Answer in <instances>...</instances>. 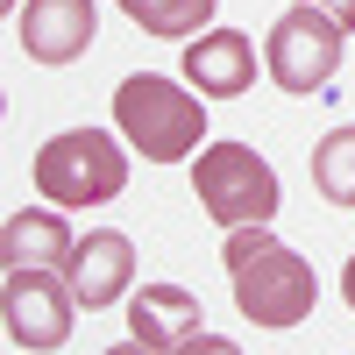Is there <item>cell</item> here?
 <instances>
[{
    "mask_svg": "<svg viewBox=\"0 0 355 355\" xmlns=\"http://www.w3.org/2000/svg\"><path fill=\"white\" fill-rule=\"evenodd\" d=\"M36 192L64 214H93L128 192V142L121 128H64L36 150Z\"/></svg>",
    "mask_w": 355,
    "mask_h": 355,
    "instance_id": "obj_2",
    "label": "cell"
},
{
    "mask_svg": "<svg viewBox=\"0 0 355 355\" xmlns=\"http://www.w3.org/2000/svg\"><path fill=\"white\" fill-rule=\"evenodd\" d=\"M313 306H320V277H313V263L299 249H284V242L234 270V313H242L249 327H263V334L306 327Z\"/></svg>",
    "mask_w": 355,
    "mask_h": 355,
    "instance_id": "obj_4",
    "label": "cell"
},
{
    "mask_svg": "<svg viewBox=\"0 0 355 355\" xmlns=\"http://www.w3.org/2000/svg\"><path fill=\"white\" fill-rule=\"evenodd\" d=\"M93 28H100L93 0H28L15 15V36L28 50V64H71V57H85Z\"/></svg>",
    "mask_w": 355,
    "mask_h": 355,
    "instance_id": "obj_9",
    "label": "cell"
},
{
    "mask_svg": "<svg viewBox=\"0 0 355 355\" xmlns=\"http://www.w3.org/2000/svg\"><path fill=\"white\" fill-rule=\"evenodd\" d=\"M0 320H8V341L28 355H50L71 341V320H78V291L64 270H8L0 284Z\"/></svg>",
    "mask_w": 355,
    "mask_h": 355,
    "instance_id": "obj_6",
    "label": "cell"
},
{
    "mask_svg": "<svg viewBox=\"0 0 355 355\" xmlns=\"http://www.w3.org/2000/svg\"><path fill=\"white\" fill-rule=\"evenodd\" d=\"M192 192L206 206V220H220V227L277 220V171L249 142H206L192 157Z\"/></svg>",
    "mask_w": 355,
    "mask_h": 355,
    "instance_id": "obj_3",
    "label": "cell"
},
{
    "mask_svg": "<svg viewBox=\"0 0 355 355\" xmlns=\"http://www.w3.org/2000/svg\"><path fill=\"white\" fill-rule=\"evenodd\" d=\"M341 43H348V28H334L320 8H284L277 21H270V43H263V71H270V85L277 93H291V100H306V93H320V85H334V71H341Z\"/></svg>",
    "mask_w": 355,
    "mask_h": 355,
    "instance_id": "obj_5",
    "label": "cell"
},
{
    "mask_svg": "<svg viewBox=\"0 0 355 355\" xmlns=\"http://www.w3.org/2000/svg\"><path fill=\"white\" fill-rule=\"evenodd\" d=\"M263 249H277V227H270V220H249V227H227V249H220V263H227V277L242 270V263H256Z\"/></svg>",
    "mask_w": 355,
    "mask_h": 355,
    "instance_id": "obj_14",
    "label": "cell"
},
{
    "mask_svg": "<svg viewBox=\"0 0 355 355\" xmlns=\"http://www.w3.org/2000/svg\"><path fill=\"white\" fill-rule=\"evenodd\" d=\"M206 93L178 78H157V71H135L114 85V128L121 142L142 157V164H185L206 150Z\"/></svg>",
    "mask_w": 355,
    "mask_h": 355,
    "instance_id": "obj_1",
    "label": "cell"
},
{
    "mask_svg": "<svg viewBox=\"0 0 355 355\" xmlns=\"http://www.w3.org/2000/svg\"><path fill=\"white\" fill-rule=\"evenodd\" d=\"M64 277L78 291V306L85 313H107V306H121L128 299V284H135V242L121 227H93V234H78V249L64 263Z\"/></svg>",
    "mask_w": 355,
    "mask_h": 355,
    "instance_id": "obj_8",
    "label": "cell"
},
{
    "mask_svg": "<svg viewBox=\"0 0 355 355\" xmlns=\"http://www.w3.org/2000/svg\"><path fill=\"white\" fill-rule=\"evenodd\" d=\"M71 249H78V234L64 220V206H50V199L0 220V263L8 270H64Z\"/></svg>",
    "mask_w": 355,
    "mask_h": 355,
    "instance_id": "obj_11",
    "label": "cell"
},
{
    "mask_svg": "<svg viewBox=\"0 0 355 355\" xmlns=\"http://www.w3.org/2000/svg\"><path fill=\"white\" fill-rule=\"evenodd\" d=\"M178 64H185V85L206 100H242L256 85V43L242 28H199V36L178 50Z\"/></svg>",
    "mask_w": 355,
    "mask_h": 355,
    "instance_id": "obj_10",
    "label": "cell"
},
{
    "mask_svg": "<svg viewBox=\"0 0 355 355\" xmlns=\"http://www.w3.org/2000/svg\"><path fill=\"white\" fill-rule=\"evenodd\" d=\"M142 36H164V43H192L199 28H214L220 0H114Z\"/></svg>",
    "mask_w": 355,
    "mask_h": 355,
    "instance_id": "obj_12",
    "label": "cell"
},
{
    "mask_svg": "<svg viewBox=\"0 0 355 355\" xmlns=\"http://www.w3.org/2000/svg\"><path fill=\"white\" fill-rule=\"evenodd\" d=\"M306 8H320L334 28H355V0H306Z\"/></svg>",
    "mask_w": 355,
    "mask_h": 355,
    "instance_id": "obj_15",
    "label": "cell"
},
{
    "mask_svg": "<svg viewBox=\"0 0 355 355\" xmlns=\"http://www.w3.org/2000/svg\"><path fill=\"white\" fill-rule=\"evenodd\" d=\"M0 8H15V0H0Z\"/></svg>",
    "mask_w": 355,
    "mask_h": 355,
    "instance_id": "obj_17",
    "label": "cell"
},
{
    "mask_svg": "<svg viewBox=\"0 0 355 355\" xmlns=\"http://www.w3.org/2000/svg\"><path fill=\"white\" fill-rule=\"evenodd\" d=\"M313 192L327 206H348V214H355V121L327 128L313 142Z\"/></svg>",
    "mask_w": 355,
    "mask_h": 355,
    "instance_id": "obj_13",
    "label": "cell"
},
{
    "mask_svg": "<svg viewBox=\"0 0 355 355\" xmlns=\"http://www.w3.org/2000/svg\"><path fill=\"white\" fill-rule=\"evenodd\" d=\"M341 299H348V313H355V256L341 263Z\"/></svg>",
    "mask_w": 355,
    "mask_h": 355,
    "instance_id": "obj_16",
    "label": "cell"
},
{
    "mask_svg": "<svg viewBox=\"0 0 355 355\" xmlns=\"http://www.w3.org/2000/svg\"><path fill=\"white\" fill-rule=\"evenodd\" d=\"M171 348H227L206 334V313L185 284H142L128 299V355H171Z\"/></svg>",
    "mask_w": 355,
    "mask_h": 355,
    "instance_id": "obj_7",
    "label": "cell"
}]
</instances>
